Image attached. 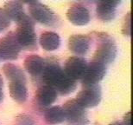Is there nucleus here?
Instances as JSON below:
<instances>
[{"label": "nucleus", "instance_id": "20", "mask_svg": "<svg viewBox=\"0 0 133 125\" xmlns=\"http://www.w3.org/2000/svg\"><path fill=\"white\" fill-rule=\"evenodd\" d=\"M15 125H36V123L30 115L20 114L15 119Z\"/></svg>", "mask_w": 133, "mask_h": 125}, {"label": "nucleus", "instance_id": "3", "mask_svg": "<svg viewBox=\"0 0 133 125\" xmlns=\"http://www.w3.org/2000/svg\"><path fill=\"white\" fill-rule=\"evenodd\" d=\"M97 38L99 42V46L95 50L92 61L105 65L111 63L115 60L118 54V48L116 43L108 34L97 33Z\"/></svg>", "mask_w": 133, "mask_h": 125}, {"label": "nucleus", "instance_id": "21", "mask_svg": "<svg viewBox=\"0 0 133 125\" xmlns=\"http://www.w3.org/2000/svg\"><path fill=\"white\" fill-rule=\"evenodd\" d=\"M10 25V19L8 17L4 10L0 8V32L6 30Z\"/></svg>", "mask_w": 133, "mask_h": 125}, {"label": "nucleus", "instance_id": "7", "mask_svg": "<svg viewBox=\"0 0 133 125\" xmlns=\"http://www.w3.org/2000/svg\"><path fill=\"white\" fill-rule=\"evenodd\" d=\"M21 48L16 40L14 32L8 33L0 38V58L7 61L17 60Z\"/></svg>", "mask_w": 133, "mask_h": 125}, {"label": "nucleus", "instance_id": "2", "mask_svg": "<svg viewBox=\"0 0 133 125\" xmlns=\"http://www.w3.org/2000/svg\"><path fill=\"white\" fill-rule=\"evenodd\" d=\"M34 27V20L28 15L17 23V29L14 35L21 50H33L37 49V38Z\"/></svg>", "mask_w": 133, "mask_h": 125}, {"label": "nucleus", "instance_id": "6", "mask_svg": "<svg viewBox=\"0 0 133 125\" xmlns=\"http://www.w3.org/2000/svg\"><path fill=\"white\" fill-rule=\"evenodd\" d=\"M78 93L75 100L85 109L94 108L99 104L101 101V88L99 84L84 85Z\"/></svg>", "mask_w": 133, "mask_h": 125}, {"label": "nucleus", "instance_id": "9", "mask_svg": "<svg viewBox=\"0 0 133 125\" xmlns=\"http://www.w3.org/2000/svg\"><path fill=\"white\" fill-rule=\"evenodd\" d=\"M87 67V61L79 57H70L65 62L63 70L74 80L82 79Z\"/></svg>", "mask_w": 133, "mask_h": 125}, {"label": "nucleus", "instance_id": "18", "mask_svg": "<svg viewBox=\"0 0 133 125\" xmlns=\"http://www.w3.org/2000/svg\"><path fill=\"white\" fill-rule=\"evenodd\" d=\"M44 119L48 124L57 125L63 123L66 120V116L62 107L54 106L45 111Z\"/></svg>", "mask_w": 133, "mask_h": 125}, {"label": "nucleus", "instance_id": "22", "mask_svg": "<svg viewBox=\"0 0 133 125\" xmlns=\"http://www.w3.org/2000/svg\"><path fill=\"white\" fill-rule=\"evenodd\" d=\"M122 33L124 36H130L131 35V13H127L124 18V22L122 28Z\"/></svg>", "mask_w": 133, "mask_h": 125}, {"label": "nucleus", "instance_id": "8", "mask_svg": "<svg viewBox=\"0 0 133 125\" xmlns=\"http://www.w3.org/2000/svg\"><path fill=\"white\" fill-rule=\"evenodd\" d=\"M106 74V66L102 63L92 61L87 64L86 72L82 78V84L84 85H96L105 78Z\"/></svg>", "mask_w": 133, "mask_h": 125}, {"label": "nucleus", "instance_id": "14", "mask_svg": "<svg viewBox=\"0 0 133 125\" xmlns=\"http://www.w3.org/2000/svg\"><path fill=\"white\" fill-rule=\"evenodd\" d=\"M45 61L38 55H30L24 60V68L32 76H42Z\"/></svg>", "mask_w": 133, "mask_h": 125}, {"label": "nucleus", "instance_id": "24", "mask_svg": "<svg viewBox=\"0 0 133 125\" xmlns=\"http://www.w3.org/2000/svg\"><path fill=\"white\" fill-rule=\"evenodd\" d=\"M4 98V92H3V88H0V103L3 101Z\"/></svg>", "mask_w": 133, "mask_h": 125}, {"label": "nucleus", "instance_id": "19", "mask_svg": "<svg viewBox=\"0 0 133 125\" xmlns=\"http://www.w3.org/2000/svg\"><path fill=\"white\" fill-rule=\"evenodd\" d=\"M9 91L11 98L17 103H23L28 98V90L24 84L10 83Z\"/></svg>", "mask_w": 133, "mask_h": 125}, {"label": "nucleus", "instance_id": "23", "mask_svg": "<svg viewBox=\"0 0 133 125\" xmlns=\"http://www.w3.org/2000/svg\"><path fill=\"white\" fill-rule=\"evenodd\" d=\"M131 112H128L124 115L123 122H122V124L123 125H131Z\"/></svg>", "mask_w": 133, "mask_h": 125}, {"label": "nucleus", "instance_id": "1", "mask_svg": "<svg viewBox=\"0 0 133 125\" xmlns=\"http://www.w3.org/2000/svg\"><path fill=\"white\" fill-rule=\"evenodd\" d=\"M41 76L44 84L52 87L61 95L70 94L77 87L76 81L69 78L55 61L49 60L45 62Z\"/></svg>", "mask_w": 133, "mask_h": 125}, {"label": "nucleus", "instance_id": "12", "mask_svg": "<svg viewBox=\"0 0 133 125\" xmlns=\"http://www.w3.org/2000/svg\"><path fill=\"white\" fill-rule=\"evenodd\" d=\"M120 4L119 1H100L97 3L96 14L103 22H110L116 16L117 8Z\"/></svg>", "mask_w": 133, "mask_h": 125}, {"label": "nucleus", "instance_id": "4", "mask_svg": "<svg viewBox=\"0 0 133 125\" xmlns=\"http://www.w3.org/2000/svg\"><path fill=\"white\" fill-rule=\"evenodd\" d=\"M66 120L69 125H87L89 120L87 118L86 109L79 104L75 99L68 101L62 106Z\"/></svg>", "mask_w": 133, "mask_h": 125}, {"label": "nucleus", "instance_id": "10", "mask_svg": "<svg viewBox=\"0 0 133 125\" xmlns=\"http://www.w3.org/2000/svg\"><path fill=\"white\" fill-rule=\"evenodd\" d=\"M66 17L69 22L77 26H83L90 22V12L81 4H72L66 11Z\"/></svg>", "mask_w": 133, "mask_h": 125}, {"label": "nucleus", "instance_id": "16", "mask_svg": "<svg viewBox=\"0 0 133 125\" xmlns=\"http://www.w3.org/2000/svg\"><path fill=\"white\" fill-rule=\"evenodd\" d=\"M39 43L43 50L47 51H53L59 49L61 38L57 33L53 31H44L40 36Z\"/></svg>", "mask_w": 133, "mask_h": 125}, {"label": "nucleus", "instance_id": "26", "mask_svg": "<svg viewBox=\"0 0 133 125\" xmlns=\"http://www.w3.org/2000/svg\"><path fill=\"white\" fill-rule=\"evenodd\" d=\"M3 85H4V82H3V78L0 75V88H3Z\"/></svg>", "mask_w": 133, "mask_h": 125}, {"label": "nucleus", "instance_id": "17", "mask_svg": "<svg viewBox=\"0 0 133 125\" xmlns=\"http://www.w3.org/2000/svg\"><path fill=\"white\" fill-rule=\"evenodd\" d=\"M3 72L10 83H22L26 84V76L24 72L18 66L13 63H7L4 64L2 68Z\"/></svg>", "mask_w": 133, "mask_h": 125}, {"label": "nucleus", "instance_id": "25", "mask_svg": "<svg viewBox=\"0 0 133 125\" xmlns=\"http://www.w3.org/2000/svg\"><path fill=\"white\" fill-rule=\"evenodd\" d=\"M109 125H123L122 123H119V122H114V123H111Z\"/></svg>", "mask_w": 133, "mask_h": 125}, {"label": "nucleus", "instance_id": "11", "mask_svg": "<svg viewBox=\"0 0 133 125\" xmlns=\"http://www.w3.org/2000/svg\"><path fill=\"white\" fill-rule=\"evenodd\" d=\"M91 39L89 37L81 34H75L68 38V49L71 52L78 56L87 54L89 50Z\"/></svg>", "mask_w": 133, "mask_h": 125}, {"label": "nucleus", "instance_id": "15", "mask_svg": "<svg viewBox=\"0 0 133 125\" xmlns=\"http://www.w3.org/2000/svg\"><path fill=\"white\" fill-rule=\"evenodd\" d=\"M4 10L10 20L15 21L16 23L20 22L25 17L26 13L23 9V5L19 1H9L4 4Z\"/></svg>", "mask_w": 133, "mask_h": 125}, {"label": "nucleus", "instance_id": "13", "mask_svg": "<svg viewBox=\"0 0 133 125\" xmlns=\"http://www.w3.org/2000/svg\"><path fill=\"white\" fill-rule=\"evenodd\" d=\"M36 101L42 107L51 105L57 99V92L49 85L43 84L37 89L36 92Z\"/></svg>", "mask_w": 133, "mask_h": 125}, {"label": "nucleus", "instance_id": "5", "mask_svg": "<svg viewBox=\"0 0 133 125\" xmlns=\"http://www.w3.org/2000/svg\"><path fill=\"white\" fill-rule=\"evenodd\" d=\"M28 9L30 17L34 21L44 25H53L55 23L56 17L54 11L47 5L40 2L28 3Z\"/></svg>", "mask_w": 133, "mask_h": 125}]
</instances>
